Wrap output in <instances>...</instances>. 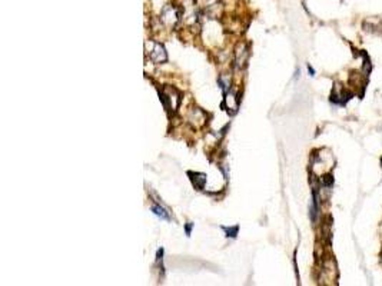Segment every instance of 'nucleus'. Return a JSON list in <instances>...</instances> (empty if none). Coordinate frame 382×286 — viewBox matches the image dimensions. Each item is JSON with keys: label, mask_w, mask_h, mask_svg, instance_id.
<instances>
[{"label": "nucleus", "mask_w": 382, "mask_h": 286, "mask_svg": "<svg viewBox=\"0 0 382 286\" xmlns=\"http://www.w3.org/2000/svg\"><path fill=\"white\" fill-rule=\"evenodd\" d=\"M152 211L155 212V215H158V216H161V218H163V219H169V215L168 212L163 209V207L161 206H158V205H155V206H152Z\"/></svg>", "instance_id": "nucleus-1"}, {"label": "nucleus", "mask_w": 382, "mask_h": 286, "mask_svg": "<svg viewBox=\"0 0 382 286\" xmlns=\"http://www.w3.org/2000/svg\"><path fill=\"white\" fill-rule=\"evenodd\" d=\"M322 183H323V186H332V183H334V178H332L331 175H327V176H323V178H322Z\"/></svg>", "instance_id": "nucleus-2"}, {"label": "nucleus", "mask_w": 382, "mask_h": 286, "mask_svg": "<svg viewBox=\"0 0 382 286\" xmlns=\"http://www.w3.org/2000/svg\"><path fill=\"white\" fill-rule=\"evenodd\" d=\"M223 231L228 233L226 236H231V238H235L238 235V226L232 227V229H228V227H223Z\"/></svg>", "instance_id": "nucleus-3"}, {"label": "nucleus", "mask_w": 382, "mask_h": 286, "mask_svg": "<svg viewBox=\"0 0 382 286\" xmlns=\"http://www.w3.org/2000/svg\"><path fill=\"white\" fill-rule=\"evenodd\" d=\"M308 70H309V73H311V74H312V76H314V73H315V72H314V69H312V67H309L308 66Z\"/></svg>", "instance_id": "nucleus-4"}, {"label": "nucleus", "mask_w": 382, "mask_h": 286, "mask_svg": "<svg viewBox=\"0 0 382 286\" xmlns=\"http://www.w3.org/2000/svg\"><path fill=\"white\" fill-rule=\"evenodd\" d=\"M381 165H382V159H381Z\"/></svg>", "instance_id": "nucleus-5"}]
</instances>
